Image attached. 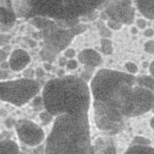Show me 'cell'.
Returning <instances> with one entry per match:
<instances>
[{
	"instance_id": "cell-1",
	"label": "cell",
	"mask_w": 154,
	"mask_h": 154,
	"mask_svg": "<svg viewBox=\"0 0 154 154\" xmlns=\"http://www.w3.org/2000/svg\"><path fill=\"white\" fill-rule=\"evenodd\" d=\"M154 108V94L142 87H137L132 91L122 106L123 113L129 116L143 114Z\"/></svg>"
},
{
	"instance_id": "cell-2",
	"label": "cell",
	"mask_w": 154,
	"mask_h": 154,
	"mask_svg": "<svg viewBox=\"0 0 154 154\" xmlns=\"http://www.w3.org/2000/svg\"><path fill=\"white\" fill-rule=\"evenodd\" d=\"M135 3L140 12L145 17L154 19V1H138Z\"/></svg>"
},
{
	"instance_id": "cell-3",
	"label": "cell",
	"mask_w": 154,
	"mask_h": 154,
	"mask_svg": "<svg viewBox=\"0 0 154 154\" xmlns=\"http://www.w3.org/2000/svg\"><path fill=\"white\" fill-rule=\"evenodd\" d=\"M125 154H154V148L150 146L132 145Z\"/></svg>"
},
{
	"instance_id": "cell-4",
	"label": "cell",
	"mask_w": 154,
	"mask_h": 154,
	"mask_svg": "<svg viewBox=\"0 0 154 154\" xmlns=\"http://www.w3.org/2000/svg\"><path fill=\"white\" fill-rule=\"evenodd\" d=\"M137 82L140 87H144L150 90L154 94V78L147 75L139 77L137 79Z\"/></svg>"
},
{
	"instance_id": "cell-5",
	"label": "cell",
	"mask_w": 154,
	"mask_h": 154,
	"mask_svg": "<svg viewBox=\"0 0 154 154\" xmlns=\"http://www.w3.org/2000/svg\"><path fill=\"white\" fill-rule=\"evenodd\" d=\"M151 141L146 137L141 136H136L132 142L133 145H141V146H149Z\"/></svg>"
},
{
	"instance_id": "cell-6",
	"label": "cell",
	"mask_w": 154,
	"mask_h": 154,
	"mask_svg": "<svg viewBox=\"0 0 154 154\" xmlns=\"http://www.w3.org/2000/svg\"><path fill=\"white\" fill-rule=\"evenodd\" d=\"M144 50L150 54L154 55V41L149 40L144 44Z\"/></svg>"
},
{
	"instance_id": "cell-7",
	"label": "cell",
	"mask_w": 154,
	"mask_h": 154,
	"mask_svg": "<svg viewBox=\"0 0 154 154\" xmlns=\"http://www.w3.org/2000/svg\"><path fill=\"white\" fill-rule=\"evenodd\" d=\"M126 67L128 70L129 72H130L131 73H135L138 70L137 66H136V64H135L133 63L129 62V63H126Z\"/></svg>"
},
{
	"instance_id": "cell-8",
	"label": "cell",
	"mask_w": 154,
	"mask_h": 154,
	"mask_svg": "<svg viewBox=\"0 0 154 154\" xmlns=\"http://www.w3.org/2000/svg\"><path fill=\"white\" fill-rule=\"evenodd\" d=\"M137 25L140 28L144 29L146 26V22L143 19H138L137 20Z\"/></svg>"
},
{
	"instance_id": "cell-9",
	"label": "cell",
	"mask_w": 154,
	"mask_h": 154,
	"mask_svg": "<svg viewBox=\"0 0 154 154\" xmlns=\"http://www.w3.org/2000/svg\"><path fill=\"white\" fill-rule=\"evenodd\" d=\"M153 34H154V31L152 28H147L144 32V35L147 37H150L153 36Z\"/></svg>"
},
{
	"instance_id": "cell-10",
	"label": "cell",
	"mask_w": 154,
	"mask_h": 154,
	"mask_svg": "<svg viewBox=\"0 0 154 154\" xmlns=\"http://www.w3.org/2000/svg\"><path fill=\"white\" fill-rule=\"evenodd\" d=\"M150 72L152 73V75L154 76V60L152 61L151 64L150 65Z\"/></svg>"
},
{
	"instance_id": "cell-11",
	"label": "cell",
	"mask_w": 154,
	"mask_h": 154,
	"mask_svg": "<svg viewBox=\"0 0 154 154\" xmlns=\"http://www.w3.org/2000/svg\"><path fill=\"white\" fill-rule=\"evenodd\" d=\"M150 125L152 127V128L154 130V117H153L151 119H150Z\"/></svg>"
},
{
	"instance_id": "cell-12",
	"label": "cell",
	"mask_w": 154,
	"mask_h": 154,
	"mask_svg": "<svg viewBox=\"0 0 154 154\" xmlns=\"http://www.w3.org/2000/svg\"><path fill=\"white\" fill-rule=\"evenodd\" d=\"M132 32L133 34H136L137 32V29H136V28H135V27L132 28Z\"/></svg>"
}]
</instances>
